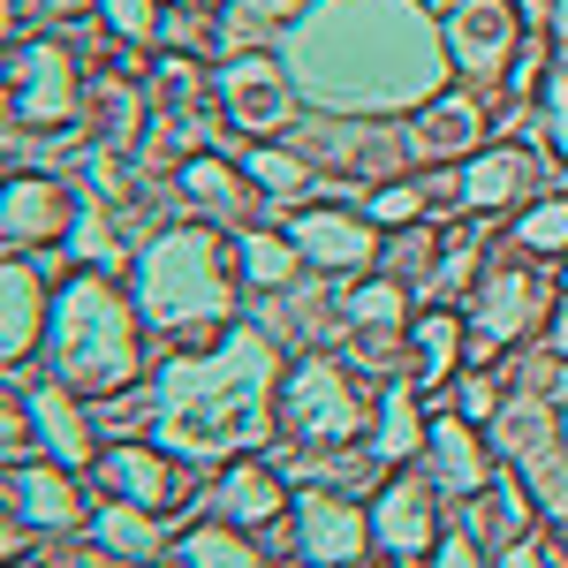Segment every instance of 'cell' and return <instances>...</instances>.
I'll list each match as a JSON object with an SVG mask.
<instances>
[{
    "label": "cell",
    "mask_w": 568,
    "mask_h": 568,
    "mask_svg": "<svg viewBox=\"0 0 568 568\" xmlns=\"http://www.w3.org/2000/svg\"><path fill=\"white\" fill-rule=\"evenodd\" d=\"M265 372H273V342L235 326L220 334L205 356H182L152 387V425L175 439L182 455H235L265 439Z\"/></svg>",
    "instance_id": "cell-1"
},
{
    "label": "cell",
    "mask_w": 568,
    "mask_h": 568,
    "mask_svg": "<svg viewBox=\"0 0 568 568\" xmlns=\"http://www.w3.org/2000/svg\"><path fill=\"white\" fill-rule=\"evenodd\" d=\"M45 356H53V379H69L77 394H130L136 364H144V311L114 288V273L84 265L53 296Z\"/></svg>",
    "instance_id": "cell-2"
},
{
    "label": "cell",
    "mask_w": 568,
    "mask_h": 568,
    "mask_svg": "<svg viewBox=\"0 0 568 568\" xmlns=\"http://www.w3.org/2000/svg\"><path fill=\"white\" fill-rule=\"evenodd\" d=\"M227 265H220V243L213 235H197V227H175V235H160L144 265H136V311L152 318V326H168L182 349H213L220 334H227Z\"/></svg>",
    "instance_id": "cell-3"
},
{
    "label": "cell",
    "mask_w": 568,
    "mask_h": 568,
    "mask_svg": "<svg viewBox=\"0 0 568 568\" xmlns=\"http://www.w3.org/2000/svg\"><path fill=\"white\" fill-rule=\"evenodd\" d=\"M281 433L304 439V447H349V439H372V394L349 364L334 356H304L281 387Z\"/></svg>",
    "instance_id": "cell-4"
},
{
    "label": "cell",
    "mask_w": 568,
    "mask_h": 568,
    "mask_svg": "<svg viewBox=\"0 0 568 568\" xmlns=\"http://www.w3.org/2000/svg\"><path fill=\"white\" fill-rule=\"evenodd\" d=\"M84 77L53 39H16L8 53V130L16 136H53L69 122H84Z\"/></svg>",
    "instance_id": "cell-5"
},
{
    "label": "cell",
    "mask_w": 568,
    "mask_h": 568,
    "mask_svg": "<svg viewBox=\"0 0 568 568\" xmlns=\"http://www.w3.org/2000/svg\"><path fill=\"white\" fill-rule=\"evenodd\" d=\"M538 311H554V288L530 273V265H500V273H485V288L470 296V364H485L493 349H508V342H524L530 326H538Z\"/></svg>",
    "instance_id": "cell-6"
},
{
    "label": "cell",
    "mask_w": 568,
    "mask_h": 568,
    "mask_svg": "<svg viewBox=\"0 0 568 568\" xmlns=\"http://www.w3.org/2000/svg\"><path fill=\"white\" fill-rule=\"evenodd\" d=\"M213 99L243 136H273V130H288V114H296V84H288V69L273 53H227L213 77Z\"/></svg>",
    "instance_id": "cell-7"
},
{
    "label": "cell",
    "mask_w": 568,
    "mask_h": 568,
    "mask_svg": "<svg viewBox=\"0 0 568 568\" xmlns=\"http://www.w3.org/2000/svg\"><path fill=\"white\" fill-rule=\"evenodd\" d=\"M439 538H447V530H439V485L425 478V470H417V478L394 470V478L379 485V500H372V546H379L387 561L409 568V561H433Z\"/></svg>",
    "instance_id": "cell-8"
},
{
    "label": "cell",
    "mask_w": 568,
    "mask_h": 568,
    "mask_svg": "<svg viewBox=\"0 0 568 568\" xmlns=\"http://www.w3.org/2000/svg\"><path fill=\"white\" fill-rule=\"evenodd\" d=\"M77 235V197L61 175H16L8 205H0V243L8 258H31L39 243H69Z\"/></svg>",
    "instance_id": "cell-9"
},
{
    "label": "cell",
    "mask_w": 568,
    "mask_h": 568,
    "mask_svg": "<svg viewBox=\"0 0 568 568\" xmlns=\"http://www.w3.org/2000/svg\"><path fill=\"white\" fill-rule=\"evenodd\" d=\"M8 524L45 530V538H61V530L84 524V493H77V478H69V463H53V455L8 463Z\"/></svg>",
    "instance_id": "cell-10"
},
{
    "label": "cell",
    "mask_w": 568,
    "mask_h": 568,
    "mask_svg": "<svg viewBox=\"0 0 568 568\" xmlns=\"http://www.w3.org/2000/svg\"><path fill=\"white\" fill-rule=\"evenodd\" d=\"M485 136H493V106H485L478 91H433L417 114H409V160H470L485 152Z\"/></svg>",
    "instance_id": "cell-11"
},
{
    "label": "cell",
    "mask_w": 568,
    "mask_h": 568,
    "mask_svg": "<svg viewBox=\"0 0 568 568\" xmlns=\"http://www.w3.org/2000/svg\"><path fill=\"white\" fill-rule=\"evenodd\" d=\"M296 546L318 568H349L372 546V516L356 500H342V493H326V485H304L296 493Z\"/></svg>",
    "instance_id": "cell-12"
},
{
    "label": "cell",
    "mask_w": 568,
    "mask_h": 568,
    "mask_svg": "<svg viewBox=\"0 0 568 568\" xmlns=\"http://www.w3.org/2000/svg\"><path fill=\"white\" fill-rule=\"evenodd\" d=\"M288 243L304 251L311 273H364V265H379V227L356 213H334V205H304V213L288 220Z\"/></svg>",
    "instance_id": "cell-13"
},
{
    "label": "cell",
    "mask_w": 568,
    "mask_h": 568,
    "mask_svg": "<svg viewBox=\"0 0 568 568\" xmlns=\"http://www.w3.org/2000/svg\"><path fill=\"white\" fill-rule=\"evenodd\" d=\"M99 485L114 493V500H136V508H152V516H168V508H182L197 485L182 478L175 463L160 455V447H136V439H114V447H99Z\"/></svg>",
    "instance_id": "cell-14"
},
{
    "label": "cell",
    "mask_w": 568,
    "mask_h": 568,
    "mask_svg": "<svg viewBox=\"0 0 568 568\" xmlns=\"http://www.w3.org/2000/svg\"><path fill=\"white\" fill-rule=\"evenodd\" d=\"M447 53H455L463 77H508V61H516V8L508 0L447 8Z\"/></svg>",
    "instance_id": "cell-15"
},
{
    "label": "cell",
    "mask_w": 568,
    "mask_h": 568,
    "mask_svg": "<svg viewBox=\"0 0 568 568\" xmlns=\"http://www.w3.org/2000/svg\"><path fill=\"white\" fill-rule=\"evenodd\" d=\"M23 409H31V433H39V455H53V463H99V447L106 439L84 425V394L69 387V379H45V387L23 394Z\"/></svg>",
    "instance_id": "cell-16"
},
{
    "label": "cell",
    "mask_w": 568,
    "mask_h": 568,
    "mask_svg": "<svg viewBox=\"0 0 568 568\" xmlns=\"http://www.w3.org/2000/svg\"><path fill=\"white\" fill-rule=\"evenodd\" d=\"M425 478L439 493H455V500H478L485 485H493V455H485V439L470 417H433V433H425Z\"/></svg>",
    "instance_id": "cell-17"
},
{
    "label": "cell",
    "mask_w": 568,
    "mask_h": 568,
    "mask_svg": "<svg viewBox=\"0 0 568 568\" xmlns=\"http://www.w3.org/2000/svg\"><path fill=\"white\" fill-rule=\"evenodd\" d=\"M530 190V152L524 144H485L463 160V175H447V205L463 213H500Z\"/></svg>",
    "instance_id": "cell-18"
},
{
    "label": "cell",
    "mask_w": 568,
    "mask_h": 568,
    "mask_svg": "<svg viewBox=\"0 0 568 568\" xmlns=\"http://www.w3.org/2000/svg\"><path fill=\"white\" fill-rule=\"evenodd\" d=\"M213 508L227 524L258 530V524H281V516H288V493H281V478H273L265 463H227L220 485H213Z\"/></svg>",
    "instance_id": "cell-19"
},
{
    "label": "cell",
    "mask_w": 568,
    "mask_h": 568,
    "mask_svg": "<svg viewBox=\"0 0 568 568\" xmlns=\"http://www.w3.org/2000/svg\"><path fill=\"white\" fill-rule=\"evenodd\" d=\"M409 379L417 387H447L455 379V364H463V349H470V326L455 318V311H425V318H409Z\"/></svg>",
    "instance_id": "cell-20"
},
{
    "label": "cell",
    "mask_w": 568,
    "mask_h": 568,
    "mask_svg": "<svg viewBox=\"0 0 568 568\" xmlns=\"http://www.w3.org/2000/svg\"><path fill=\"white\" fill-rule=\"evenodd\" d=\"M45 281L31 273V258H8V326H0V349H8V379L23 372L31 342H45Z\"/></svg>",
    "instance_id": "cell-21"
},
{
    "label": "cell",
    "mask_w": 568,
    "mask_h": 568,
    "mask_svg": "<svg viewBox=\"0 0 568 568\" xmlns=\"http://www.w3.org/2000/svg\"><path fill=\"white\" fill-rule=\"evenodd\" d=\"M84 114H91V130H99V152H136V130L152 122L130 77H99L84 91Z\"/></svg>",
    "instance_id": "cell-22"
},
{
    "label": "cell",
    "mask_w": 568,
    "mask_h": 568,
    "mask_svg": "<svg viewBox=\"0 0 568 568\" xmlns=\"http://www.w3.org/2000/svg\"><path fill=\"white\" fill-rule=\"evenodd\" d=\"M485 433H493V447H500L516 470H538V463H554V455H561V433H554V417H546L538 402H508Z\"/></svg>",
    "instance_id": "cell-23"
},
{
    "label": "cell",
    "mask_w": 568,
    "mask_h": 568,
    "mask_svg": "<svg viewBox=\"0 0 568 568\" xmlns=\"http://www.w3.org/2000/svg\"><path fill=\"white\" fill-rule=\"evenodd\" d=\"M243 190H251V168H227L220 152H190V160L175 168V197L197 205V213H235Z\"/></svg>",
    "instance_id": "cell-24"
},
{
    "label": "cell",
    "mask_w": 568,
    "mask_h": 568,
    "mask_svg": "<svg viewBox=\"0 0 568 568\" xmlns=\"http://www.w3.org/2000/svg\"><path fill=\"white\" fill-rule=\"evenodd\" d=\"M91 546L114 554V561H152V554H160V524H152V508L106 493V508L91 516Z\"/></svg>",
    "instance_id": "cell-25"
},
{
    "label": "cell",
    "mask_w": 568,
    "mask_h": 568,
    "mask_svg": "<svg viewBox=\"0 0 568 568\" xmlns=\"http://www.w3.org/2000/svg\"><path fill=\"white\" fill-rule=\"evenodd\" d=\"M425 433H433V425H425L417 394H409V387H387V394H379V417H372V439H364V447H372L379 463H409V455H425Z\"/></svg>",
    "instance_id": "cell-26"
},
{
    "label": "cell",
    "mask_w": 568,
    "mask_h": 568,
    "mask_svg": "<svg viewBox=\"0 0 568 568\" xmlns=\"http://www.w3.org/2000/svg\"><path fill=\"white\" fill-rule=\"evenodd\" d=\"M182 568H265V554L251 546V530L243 524H227V516H213V524H197V530H182Z\"/></svg>",
    "instance_id": "cell-27"
},
{
    "label": "cell",
    "mask_w": 568,
    "mask_h": 568,
    "mask_svg": "<svg viewBox=\"0 0 568 568\" xmlns=\"http://www.w3.org/2000/svg\"><path fill=\"white\" fill-rule=\"evenodd\" d=\"M235 265H243L251 288H288L304 273V251L288 235H273V227H251V235H235Z\"/></svg>",
    "instance_id": "cell-28"
},
{
    "label": "cell",
    "mask_w": 568,
    "mask_h": 568,
    "mask_svg": "<svg viewBox=\"0 0 568 568\" xmlns=\"http://www.w3.org/2000/svg\"><path fill=\"white\" fill-rule=\"evenodd\" d=\"M524 258H568V197H538L516 213V235H508Z\"/></svg>",
    "instance_id": "cell-29"
},
{
    "label": "cell",
    "mask_w": 568,
    "mask_h": 568,
    "mask_svg": "<svg viewBox=\"0 0 568 568\" xmlns=\"http://www.w3.org/2000/svg\"><path fill=\"white\" fill-rule=\"evenodd\" d=\"M144 91H152V106H160V114H190V106H197V91H205V77H197V61H190V53H160V61H152V77H144Z\"/></svg>",
    "instance_id": "cell-30"
},
{
    "label": "cell",
    "mask_w": 568,
    "mask_h": 568,
    "mask_svg": "<svg viewBox=\"0 0 568 568\" xmlns=\"http://www.w3.org/2000/svg\"><path fill=\"white\" fill-rule=\"evenodd\" d=\"M447 409H455V417H470V425L485 433V425H493V417L508 409V387H500V379H493L485 364H470V372L455 379V402H447Z\"/></svg>",
    "instance_id": "cell-31"
},
{
    "label": "cell",
    "mask_w": 568,
    "mask_h": 568,
    "mask_svg": "<svg viewBox=\"0 0 568 568\" xmlns=\"http://www.w3.org/2000/svg\"><path fill=\"white\" fill-rule=\"evenodd\" d=\"M243 168H251V182H258L265 197H304L311 190V168L296 160V152H273V144H258Z\"/></svg>",
    "instance_id": "cell-32"
},
{
    "label": "cell",
    "mask_w": 568,
    "mask_h": 568,
    "mask_svg": "<svg viewBox=\"0 0 568 568\" xmlns=\"http://www.w3.org/2000/svg\"><path fill=\"white\" fill-rule=\"evenodd\" d=\"M99 23H106L114 39L144 45V39H160V0H99Z\"/></svg>",
    "instance_id": "cell-33"
},
{
    "label": "cell",
    "mask_w": 568,
    "mask_h": 568,
    "mask_svg": "<svg viewBox=\"0 0 568 568\" xmlns=\"http://www.w3.org/2000/svg\"><path fill=\"white\" fill-rule=\"evenodd\" d=\"M425 205H433V182H387V190H372V220H387V227H417L425 220Z\"/></svg>",
    "instance_id": "cell-34"
},
{
    "label": "cell",
    "mask_w": 568,
    "mask_h": 568,
    "mask_svg": "<svg viewBox=\"0 0 568 568\" xmlns=\"http://www.w3.org/2000/svg\"><path fill=\"white\" fill-rule=\"evenodd\" d=\"M69 243L84 251L91 273H114V265H122V243H114V227H106V220H91V213H77V235H69Z\"/></svg>",
    "instance_id": "cell-35"
},
{
    "label": "cell",
    "mask_w": 568,
    "mask_h": 568,
    "mask_svg": "<svg viewBox=\"0 0 568 568\" xmlns=\"http://www.w3.org/2000/svg\"><path fill=\"white\" fill-rule=\"evenodd\" d=\"M493 568H561V554H554V538H516V546H500V561Z\"/></svg>",
    "instance_id": "cell-36"
},
{
    "label": "cell",
    "mask_w": 568,
    "mask_h": 568,
    "mask_svg": "<svg viewBox=\"0 0 568 568\" xmlns=\"http://www.w3.org/2000/svg\"><path fill=\"white\" fill-rule=\"evenodd\" d=\"M433 568H485V561H478V538H439Z\"/></svg>",
    "instance_id": "cell-37"
},
{
    "label": "cell",
    "mask_w": 568,
    "mask_h": 568,
    "mask_svg": "<svg viewBox=\"0 0 568 568\" xmlns=\"http://www.w3.org/2000/svg\"><path fill=\"white\" fill-rule=\"evenodd\" d=\"M508 8H516V23H530V39L554 31V0H508Z\"/></svg>",
    "instance_id": "cell-38"
},
{
    "label": "cell",
    "mask_w": 568,
    "mask_h": 568,
    "mask_svg": "<svg viewBox=\"0 0 568 568\" xmlns=\"http://www.w3.org/2000/svg\"><path fill=\"white\" fill-rule=\"evenodd\" d=\"M311 0H251V16H258V23H288V16H304Z\"/></svg>",
    "instance_id": "cell-39"
},
{
    "label": "cell",
    "mask_w": 568,
    "mask_h": 568,
    "mask_svg": "<svg viewBox=\"0 0 568 568\" xmlns=\"http://www.w3.org/2000/svg\"><path fill=\"white\" fill-rule=\"evenodd\" d=\"M546 342H554V356H568V288L554 296V326H546Z\"/></svg>",
    "instance_id": "cell-40"
},
{
    "label": "cell",
    "mask_w": 568,
    "mask_h": 568,
    "mask_svg": "<svg viewBox=\"0 0 568 568\" xmlns=\"http://www.w3.org/2000/svg\"><path fill=\"white\" fill-rule=\"evenodd\" d=\"M31 8H45V16H84V8H99V0H31Z\"/></svg>",
    "instance_id": "cell-41"
},
{
    "label": "cell",
    "mask_w": 568,
    "mask_h": 568,
    "mask_svg": "<svg viewBox=\"0 0 568 568\" xmlns=\"http://www.w3.org/2000/svg\"><path fill=\"white\" fill-rule=\"evenodd\" d=\"M554 39L568 45V0H554Z\"/></svg>",
    "instance_id": "cell-42"
},
{
    "label": "cell",
    "mask_w": 568,
    "mask_h": 568,
    "mask_svg": "<svg viewBox=\"0 0 568 568\" xmlns=\"http://www.w3.org/2000/svg\"><path fill=\"white\" fill-rule=\"evenodd\" d=\"M190 8H220V0H190Z\"/></svg>",
    "instance_id": "cell-43"
},
{
    "label": "cell",
    "mask_w": 568,
    "mask_h": 568,
    "mask_svg": "<svg viewBox=\"0 0 568 568\" xmlns=\"http://www.w3.org/2000/svg\"><path fill=\"white\" fill-rule=\"evenodd\" d=\"M561 288H568V258H561Z\"/></svg>",
    "instance_id": "cell-44"
},
{
    "label": "cell",
    "mask_w": 568,
    "mask_h": 568,
    "mask_svg": "<svg viewBox=\"0 0 568 568\" xmlns=\"http://www.w3.org/2000/svg\"><path fill=\"white\" fill-rule=\"evenodd\" d=\"M304 568H318V561H304Z\"/></svg>",
    "instance_id": "cell-45"
},
{
    "label": "cell",
    "mask_w": 568,
    "mask_h": 568,
    "mask_svg": "<svg viewBox=\"0 0 568 568\" xmlns=\"http://www.w3.org/2000/svg\"><path fill=\"white\" fill-rule=\"evenodd\" d=\"M387 568H402V561H387Z\"/></svg>",
    "instance_id": "cell-46"
}]
</instances>
